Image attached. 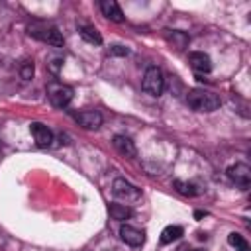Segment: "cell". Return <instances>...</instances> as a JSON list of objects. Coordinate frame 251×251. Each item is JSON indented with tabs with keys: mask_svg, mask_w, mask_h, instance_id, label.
I'll list each match as a JSON object with an SVG mask.
<instances>
[{
	"mask_svg": "<svg viewBox=\"0 0 251 251\" xmlns=\"http://www.w3.org/2000/svg\"><path fill=\"white\" fill-rule=\"evenodd\" d=\"M186 104L194 110V112H214L220 108V96L214 94L212 90H204V88H192L186 94Z\"/></svg>",
	"mask_w": 251,
	"mask_h": 251,
	"instance_id": "obj_1",
	"label": "cell"
},
{
	"mask_svg": "<svg viewBox=\"0 0 251 251\" xmlns=\"http://www.w3.org/2000/svg\"><path fill=\"white\" fill-rule=\"evenodd\" d=\"M141 88L149 96H161L163 94V88H165L163 71L159 67H155V65L147 67L145 73H143V78H141Z\"/></svg>",
	"mask_w": 251,
	"mask_h": 251,
	"instance_id": "obj_2",
	"label": "cell"
},
{
	"mask_svg": "<svg viewBox=\"0 0 251 251\" xmlns=\"http://www.w3.org/2000/svg\"><path fill=\"white\" fill-rule=\"evenodd\" d=\"M29 35H33L35 39H39L47 45H53V47H63V43H65L61 31L51 24H33V25H29Z\"/></svg>",
	"mask_w": 251,
	"mask_h": 251,
	"instance_id": "obj_3",
	"label": "cell"
},
{
	"mask_svg": "<svg viewBox=\"0 0 251 251\" xmlns=\"http://www.w3.org/2000/svg\"><path fill=\"white\" fill-rule=\"evenodd\" d=\"M47 98H49L51 106H55V108H67L71 104V100H73V88L67 86V84H63V82L53 80V82L47 84Z\"/></svg>",
	"mask_w": 251,
	"mask_h": 251,
	"instance_id": "obj_4",
	"label": "cell"
},
{
	"mask_svg": "<svg viewBox=\"0 0 251 251\" xmlns=\"http://www.w3.org/2000/svg\"><path fill=\"white\" fill-rule=\"evenodd\" d=\"M112 194H114V198H118L122 202H135L141 196V190L135 184H131L129 180H126V178H114Z\"/></svg>",
	"mask_w": 251,
	"mask_h": 251,
	"instance_id": "obj_5",
	"label": "cell"
},
{
	"mask_svg": "<svg viewBox=\"0 0 251 251\" xmlns=\"http://www.w3.org/2000/svg\"><path fill=\"white\" fill-rule=\"evenodd\" d=\"M226 175H227V178H229L235 186H239V188H243V190H247L249 184H251V169H249V165H245V163H235V165L227 167Z\"/></svg>",
	"mask_w": 251,
	"mask_h": 251,
	"instance_id": "obj_6",
	"label": "cell"
},
{
	"mask_svg": "<svg viewBox=\"0 0 251 251\" xmlns=\"http://www.w3.org/2000/svg\"><path fill=\"white\" fill-rule=\"evenodd\" d=\"M29 133H31L37 147H49L53 143V131L41 122H31L29 124Z\"/></svg>",
	"mask_w": 251,
	"mask_h": 251,
	"instance_id": "obj_7",
	"label": "cell"
},
{
	"mask_svg": "<svg viewBox=\"0 0 251 251\" xmlns=\"http://www.w3.org/2000/svg\"><path fill=\"white\" fill-rule=\"evenodd\" d=\"M73 118L84 129H98L102 126V114L98 110H82V112H76Z\"/></svg>",
	"mask_w": 251,
	"mask_h": 251,
	"instance_id": "obj_8",
	"label": "cell"
},
{
	"mask_svg": "<svg viewBox=\"0 0 251 251\" xmlns=\"http://www.w3.org/2000/svg\"><path fill=\"white\" fill-rule=\"evenodd\" d=\"M120 237H122L124 243H127V245H131V247H139V245H143V241H145L143 231H139V229H135L133 226H127V224H124V226L120 227Z\"/></svg>",
	"mask_w": 251,
	"mask_h": 251,
	"instance_id": "obj_9",
	"label": "cell"
},
{
	"mask_svg": "<svg viewBox=\"0 0 251 251\" xmlns=\"http://www.w3.org/2000/svg\"><path fill=\"white\" fill-rule=\"evenodd\" d=\"M188 63L196 73H210L212 71V59L204 51H192L188 53Z\"/></svg>",
	"mask_w": 251,
	"mask_h": 251,
	"instance_id": "obj_10",
	"label": "cell"
},
{
	"mask_svg": "<svg viewBox=\"0 0 251 251\" xmlns=\"http://www.w3.org/2000/svg\"><path fill=\"white\" fill-rule=\"evenodd\" d=\"M112 145H114V149H116L120 155L127 157V159H133V157L137 155V149H135L133 141H131L129 137H126V135H114V137H112Z\"/></svg>",
	"mask_w": 251,
	"mask_h": 251,
	"instance_id": "obj_11",
	"label": "cell"
},
{
	"mask_svg": "<svg viewBox=\"0 0 251 251\" xmlns=\"http://www.w3.org/2000/svg\"><path fill=\"white\" fill-rule=\"evenodd\" d=\"M100 10H102V14L108 20H112L116 24H122L124 22V12H122V8H120V4L116 0H102L100 2Z\"/></svg>",
	"mask_w": 251,
	"mask_h": 251,
	"instance_id": "obj_12",
	"label": "cell"
},
{
	"mask_svg": "<svg viewBox=\"0 0 251 251\" xmlns=\"http://www.w3.org/2000/svg\"><path fill=\"white\" fill-rule=\"evenodd\" d=\"M78 35H80L86 43L102 45V35H100V31H98L96 27H92V25H84V24H80V25H78Z\"/></svg>",
	"mask_w": 251,
	"mask_h": 251,
	"instance_id": "obj_13",
	"label": "cell"
},
{
	"mask_svg": "<svg viewBox=\"0 0 251 251\" xmlns=\"http://www.w3.org/2000/svg\"><path fill=\"white\" fill-rule=\"evenodd\" d=\"M108 212H110V218L112 220H118V222H126L127 218H131V208H127L126 204H110L108 206Z\"/></svg>",
	"mask_w": 251,
	"mask_h": 251,
	"instance_id": "obj_14",
	"label": "cell"
},
{
	"mask_svg": "<svg viewBox=\"0 0 251 251\" xmlns=\"http://www.w3.org/2000/svg\"><path fill=\"white\" fill-rule=\"evenodd\" d=\"M182 233H184V229H182L180 226H167V227L161 231V243H163V245L173 243V241H176Z\"/></svg>",
	"mask_w": 251,
	"mask_h": 251,
	"instance_id": "obj_15",
	"label": "cell"
},
{
	"mask_svg": "<svg viewBox=\"0 0 251 251\" xmlns=\"http://www.w3.org/2000/svg\"><path fill=\"white\" fill-rule=\"evenodd\" d=\"M173 186H175L180 194H184V196H196V194L200 192V190L196 188V184H192V182H184V180H178V178L173 182Z\"/></svg>",
	"mask_w": 251,
	"mask_h": 251,
	"instance_id": "obj_16",
	"label": "cell"
},
{
	"mask_svg": "<svg viewBox=\"0 0 251 251\" xmlns=\"http://www.w3.org/2000/svg\"><path fill=\"white\" fill-rule=\"evenodd\" d=\"M167 39L175 45V49H184L188 45V35L182 33V31H173V33L167 35Z\"/></svg>",
	"mask_w": 251,
	"mask_h": 251,
	"instance_id": "obj_17",
	"label": "cell"
},
{
	"mask_svg": "<svg viewBox=\"0 0 251 251\" xmlns=\"http://www.w3.org/2000/svg\"><path fill=\"white\" fill-rule=\"evenodd\" d=\"M227 243H229L231 247L239 249V251H247V249H249V245H247V241L243 239V235H239V233H235V231L227 235Z\"/></svg>",
	"mask_w": 251,
	"mask_h": 251,
	"instance_id": "obj_18",
	"label": "cell"
},
{
	"mask_svg": "<svg viewBox=\"0 0 251 251\" xmlns=\"http://www.w3.org/2000/svg\"><path fill=\"white\" fill-rule=\"evenodd\" d=\"M108 55H110V57H126V55H129V49H127L126 45L114 43V45H110V49H108Z\"/></svg>",
	"mask_w": 251,
	"mask_h": 251,
	"instance_id": "obj_19",
	"label": "cell"
},
{
	"mask_svg": "<svg viewBox=\"0 0 251 251\" xmlns=\"http://www.w3.org/2000/svg\"><path fill=\"white\" fill-rule=\"evenodd\" d=\"M20 76H22L24 80H29V78L33 76V61H24V63L20 65Z\"/></svg>",
	"mask_w": 251,
	"mask_h": 251,
	"instance_id": "obj_20",
	"label": "cell"
},
{
	"mask_svg": "<svg viewBox=\"0 0 251 251\" xmlns=\"http://www.w3.org/2000/svg\"><path fill=\"white\" fill-rule=\"evenodd\" d=\"M47 67H49V71H51L53 75H57V73L61 71V67H63V59H61V57H51L49 63H47Z\"/></svg>",
	"mask_w": 251,
	"mask_h": 251,
	"instance_id": "obj_21",
	"label": "cell"
},
{
	"mask_svg": "<svg viewBox=\"0 0 251 251\" xmlns=\"http://www.w3.org/2000/svg\"><path fill=\"white\" fill-rule=\"evenodd\" d=\"M188 251H204V249H188Z\"/></svg>",
	"mask_w": 251,
	"mask_h": 251,
	"instance_id": "obj_22",
	"label": "cell"
},
{
	"mask_svg": "<svg viewBox=\"0 0 251 251\" xmlns=\"http://www.w3.org/2000/svg\"><path fill=\"white\" fill-rule=\"evenodd\" d=\"M0 147H2V141H0Z\"/></svg>",
	"mask_w": 251,
	"mask_h": 251,
	"instance_id": "obj_23",
	"label": "cell"
}]
</instances>
